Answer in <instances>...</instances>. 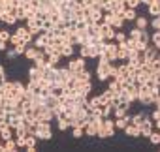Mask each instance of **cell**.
<instances>
[{
	"instance_id": "obj_25",
	"label": "cell",
	"mask_w": 160,
	"mask_h": 152,
	"mask_svg": "<svg viewBox=\"0 0 160 152\" xmlns=\"http://www.w3.org/2000/svg\"><path fill=\"white\" fill-rule=\"evenodd\" d=\"M15 135V131L10 128V126H6L4 130H0V139H2V141H8V139H12Z\"/></svg>"
},
{
	"instance_id": "obj_5",
	"label": "cell",
	"mask_w": 160,
	"mask_h": 152,
	"mask_svg": "<svg viewBox=\"0 0 160 152\" xmlns=\"http://www.w3.org/2000/svg\"><path fill=\"white\" fill-rule=\"evenodd\" d=\"M73 77V73L70 71V68L66 66V68H57V85H66L70 79Z\"/></svg>"
},
{
	"instance_id": "obj_51",
	"label": "cell",
	"mask_w": 160,
	"mask_h": 152,
	"mask_svg": "<svg viewBox=\"0 0 160 152\" xmlns=\"http://www.w3.org/2000/svg\"><path fill=\"white\" fill-rule=\"evenodd\" d=\"M23 2H28V0H17V4H19V6H21Z\"/></svg>"
},
{
	"instance_id": "obj_36",
	"label": "cell",
	"mask_w": 160,
	"mask_h": 152,
	"mask_svg": "<svg viewBox=\"0 0 160 152\" xmlns=\"http://www.w3.org/2000/svg\"><path fill=\"white\" fill-rule=\"evenodd\" d=\"M15 143L19 148H25L27 146V135H15Z\"/></svg>"
},
{
	"instance_id": "obj_24",
	"label": "cell",
	"mask_w": 160,
	"mask_h": 152,
	"mask_svg": "<svg viewBox=\"0 0 160 152\" xmlns=\"http://www.w3.org/2000/svg\"><path fill=\"white\" fill-rule=\"evenodd\" d=\"M17 148H19V146H17V143H15V137L4 141V152H15Z\"/></svg>"
},
{
	"instance_id": "obj_26",
	"label": "cell",
	"mask_w": 160,
	"mask_h": 152,
	"mask_svg": "<svg viewBox=\"0 0 160 152\" xmlns=\"http://www.w3.org/2000/svg\"><path fill=\"white\" fill-rule=\"evenodd\" d=\"M122 17H124V21H134V19L138 17V12H136L134 8H126V10L122 12Z\"/></svg>"
},
{
	"instance_id": "obj_44",
	"label": "cell",
	"mask_w": 160,
	"mask_h": 152,
	"mask_svg": "<svg viewBox=\"0 0 160 152\" xmlns=\"http://www.w3.org/2000/svg\"><path fill=\"white\" fill-rule=\"evenodd\" d=\"M4 81H8L6 79V69H4V66H0V85H2Z\"/></svg>"
},
{
	"instance_id": "obj_33",
	"label": "cell",
	"mask_w": 160,
	"mask_h": 152,
	"mask_svg": "<svg viewBox=\"0 0 160 152\" xmlns=\"http://www.w3.org/2000/svg\"><path fill=\"white\" fill-rule=\"evenodd\" d=\"M126 38H128V34H126V32L117 30V32H115V40H113V41H117V43H124V41H126Z\"/></svg>"
},
{
	"instance_id": "obj_53",
	"label": "cell",
	"mask_w": 160,
	"mask_h": 152,
	"mask_svg": "<svg viewBox=\"0 0 160 152\" xmlns=\"http://www.w3.org/2000/svg\"><path fill=\"white\" fill-rule=\"evenodd\" d=\"M158 2H160V0H158Z\"/></svg>"
},
{
	"instance_id": "obj_42",
	"label": "cell",
	"mask_w": 160,
	"mask_h": 152,
	"mask_svg": "<svg viewBox=\"0 0 160 152\" xmlns=\"http://www.w3.org/2000/svg\"><path fill=\"white\" fill-rule=\"evenodd\" d=\"M139 6H141L139 0H126V8H134V10H138Z\"/></svg>"
},
{
	"instance_id": "obj_43",
	"label": "cell",
	"mask_w": 160,
	"mask_h": 152,
	"mask_svg": "<svg viewBox=\"0 0 160 152\" xmlns=\"http://www.w3.org/2000/svg\"><path fill=\"white\" fill-rule=\"evenodd\" d=\"M6 58H8V60H13V58H17L15 47H12V49H8V51H6Z\"/></svg>"
},
{
	"instance_id": "obj_20",
	"label": "cell",
	"mask_w": 160,
	"mask_h": 152,
	"mask_svg": "<svg viewBox=\"0 0 160 152\" xmlns=\"http://www.w3.org/2000/svg\"><path fill=\"white\" fill-rule=\"evenodd\" d=\"M42 79V69L40 68H36V66H32L30 69H28V81H40Z\"/></svg>"
},
{
	"instance_id": "obj_3",
	"label": "cell",
	"mask_w": 160,
	"mask_h": 152,
	"mask_svg": "<svg viewBox=\"0 0 160 152\" xmlns=\"http://www.w3.org/2000/svg\"><path fill=\"white\" fill-rule=\"evenodd\" d=\"M115 131H117V128H115V122H113V118H104V122H102V126H100V130H98V135L96 137H100V139H108V137H113L115 135Z\"/></svg>"
},
{
	"instance_id": "obj_47",
	"label": "cell",
	"mask_w": 160,
	"mask_h": 152,
	"mask_svg": "<svg viewBox=\"0 0 160 152\" xmlns=\"http://www.w3.org/2000/svg\"><path fill=\"white\" fill-rule=\"evenodd\" d=\"M154 122V130H160V118L158 120H152Z\"/></svg>"
},
{
	"instance_id": "obj_15",
	"label": "cell",
	"mask_w": 160,
	"mask_h": 152,
	"mask_svg": "<svg viewBox=\"0 0 160 152\" xmlns=\"http://www.w3.org/2000/svg\"><path fill=\"white\" fill-rule=\"evenodd\" d=\"M128 53L130 49L124 43H119V51H117V62H126L128 60Z\"/></svg>"
},
{
	"instance_id": "obj_12",
	"label": "cell",
	"mask_w": 160,
	"mask_h": 152,
	"mask_svg": "<svg viewBox=\"0 0 160 152\" xmlns=\"http://www.w3.org/2000/svg\"><path fill=\"white\" fill-rule=\"evenodd\" d=\"M47 43H49V38H47V34L40 32L38 36H34V41H32V45H34V47H38V49H43Z\"/></svg>"
},
{
	"instance_id": "obj_37",
	"label": "cell",
	"mask_w": 160,
	"mask_h": 152,
	"mask_svg": "<svg viewBox=\"0 0 160 152\" xmlns=\"http://www.w3.org/2000/svg\"><path fill=\"white\" fill-rule=\"evenodd\" d=\"M8 43H10L12 47H15V45H19V43H23V41H21V38H19V36H17V34L13 32V34L10 36V41H8Z\"/></svg>"
},
{
	"instance_id": "obj_1",
	"label": "cell",
	"mask_w": 160,
	"mask_h": 152,
	"mask_svg": "<svg viewBox=\"0 0 160 152\" xmlns=\"http://www.w3.org/2000/svg\"><path fill=\"white\" fill-rule=\"evenodd\" d=\"M111 64H113V62H109V60H108V56H106L104 53L98 56V66H96V77H98V81H102V83L109 81Z\"/></svg>"
},
{
	"instance_id": "obj_39",
	"label": "cell",
	"mask_w": 160,
	"mask_h": 152,
	"mask_svg": "<svg viewBox=\"0 0 160 152\" xmlns=\"http://www.w3.org/2000/svg\"><path fill=\"white\" fill-rule=\"evenodd\" d=\"M149 25H151V28H152V30H160V15H158V17H152Z\"/></svg>"
},
{
	"instance_id": "obj_27",
	"label": "cell",
	"mask_w": 160,
	"mask_h": 152,
	"mask_svg": "<svg viewBox=\"0 0 160 152\" xmlns=\"http://www.w3.org/2000/svg\"><path fill=\"white\" fill-rule=\"evenodd\" d=\"M60 53H51V55H47V64L49 66H58V62H60Z\"/></svg>"
},
{
	"instance_id": "obj_30",
	"label": "cell",
	"mask_w": 160,
	"mask_h": 152,
	"mask_svg": "<svg viewBox=\"0 0 160 152\" xmlns=\"http://www.w3.org/2000/svg\"><path fill=\"white\" fill-rule=\"evenodd\" d=\"M151 43L160 51V30H154V32L151 34Z\"/></svg>"
},
{
	"instance_id": "obj_31",
	"label": "cell",
	"mask_w": 160,
	"mask_h": 152,
	"mask_svg": "<svg viewBox=\"0 0 160 152\" xmlns=\"http://www.w3.org/2000/svg\"><path fill=\"white\" fill-rule=\"evenodd\" d=\"M85 135V130L81 128V126H73L72 128V137H75V139H81Z\"/></svg>"
},
{
	"instance_id": "obj_6",
	"label": "cell",
	"mask_w": 160,
	"mask_h": 152,
	"mask_svg": "<svg viewBox=\"0 0 160 152\" xmlns=\"http://www.w3.org/2000/svg\"><path fill=\"white\" fill-rule=\"evenodd\" d=\"M68 68H70V71L75 75V73H79V71H83L87 66H85V58L83 56H77V58H70V62H68Z\"/></svg>"
},
{
	"instance_id": "obj_22",
	"label": "cell",
	"mask_w": 160,
	"mask_h": 152,
	"mask_svg": "<svg viewBox=\"0 0 160 152\" xmlns=\"http://www.w3.org/2000/svg\"><path fill=\"white\" fill-rule=\"evenodd\" d=\"M36 143H38V139H36V135H32V133H27V150L28 152H34L36 150Z\"/></svg>"
},
{
	"instance_id": "obj_9",
	"label": "cell",
	"mask_w": 160,
	"mask_h": 152,
	"mask_svg": "<svg viewBox=\"0 0 160 152\" xmlns=\"http://www.w3.org/2000/svg\"><path fill=\"white\" fill-rule=\"evenodd\" d=\"M15 34L21 38V41H23V43H27V45H32V41H34V36L30 34V30L27 28V25H25V26H17V28H15Z\"/></svg>"
},
{
	"instance_id": "obj_7",
	"label": "cell",
	"mask_w": 160,
	"mask_h": 152,
	"mask_svg": "<svg viewBox=\"0 0 160 152\" xmlns=\"http://www.w3.org/2000/svg\"><path fill=\"white\" fill-rule=\"evenodd\" d=\"M117 51H119V43L117 41H108L106 49H104V55L108 56L109 62H117Z\"/></svg>"
},
{
	"instance_id": "obj_14",
	"label": "cell",
	"mask_w": 160,
	"mask_h": 152,
	"mask_svg": "<svg viewBox=\"0 0 160 152\" xmlns=\"http://www.w3.org/2000/svg\"><path fill=\"white\" fill-rule=\"evenodd\" d=\"M130 120H132V115H128V113H126L124 116H121V118H115L113 122H115V128L122 131V130H124V128H126V126L130 124Z\"/></svg>"
},
{
	"instance_id": "obj_18",
	"label": "cell",
	"mask_w": 160,
	"mask_h": 152,
	"mask_svg": "<svg viewBox=\"0 0 160 152\" xmlns=\"http://www.w3.org/2000/svg\"><path fill=\"white\" fill-rule=\"evenodd\" d=\"M134 23H136L134 26L139 28V30H147V28H149V19H147L145 15H138V17L134 19Z\"/></svg>"
},
{
	"instance_id": "obj_41",
	"label": "cell",
	"mask_w": 160,
	"mask_h": 152,
	"mask_svg": "<svg viewBox=\"0 0 160 152\" xmlns=\"http://www.w3.org/2000/svg\"><path fill=\"white\" fill-rule=\"evenodd\" d=\"M139 34H141V30L139 28H130V32H128V38H134V40H139Z\"/></svg>"
},
{
	"instance_id": "obj_16",
	"label": "cell",
	"mask_w": 160,
	"mask_h": 152,
	"mask_svg": "<svg viewBox=\"0 0 160 152\" xmlns=\"http://www.w3.org/2000/svg\"><path fill=\"white\" fill-rule=\"evenodd\" d=\"M73 51H75V45L64 43V45L60 47V56H62V58H72V56H73Z\"/></svg>"
},
{
	"instance_id": "obj_35",
	"label": "cell",
	"mask_w": 160,
	"mask_h": 152,
	"mask_svg": "<svg viewBox=\"0 0 160 152\" xmlns=\"http://www.w3.org/2000/svg\"><path fill=\"white\" fill-rule=\"evenodd\" d=\"M113 115V107L108 103V105H102V116L104 118H108V116H111Z\"/></svg>"
},
{
	"instance_id": "obj_2",
	"label": "cell",
	"mask_w": 160,
	"mask_h": 152,
	"mask_svg": "<svg viewBox=\"0 0 160 152\" xmlns=\"http://www.w3.org/2000/svg\"><path fill=\"white\" fill-rule=\"evenodd\" d=\"M34 135H36L38 141H49L53 137L51 122H38L36 124V130H34Z\"/></svg>"
},
{
	"instance_id": "obj_13",
	"label": "cell",
	"mask_w": 160,
	"mask_h": 152,
	"mask_svg": "<svg viewBox=\"0 0 160 152\" xmlns=\"http://www.w3.org/2000/svg\"><path fill=\"white\" fill-rule=\"evenodd\" d=\"M124 17L121 15V13H113V19H111V23H109V26H113L115 30H122V26H124Z\"/></svg>"
},
{
	"instance_id": "obj_11",
	"label": "cell",
	"mask_w": 160,
	"mask_h": 152,
	"mask_svg": "<svg viewBox=\"0 0 160 152\" xmlns=\"http://www.w3.org/2000/svg\"><path fill=\"white\" fill-rule=\"evenodd\" d=\"M152 130H154V122H152V118H145V120L139 124V131H141V137H149Z\"/></svg>"
},
{
	"instance_id": "obj_50",
	"label": "cell",
	"mask_w": 160,
	"mask_h": 152,
	"mask_svg": "<svg viewBox=\"0 0 160 152\" xmlns=\"http://www.w3.org/2000/svg\"><path fill=\"white\" fill-rule=\"evenodd\" d=\"M4 13H6V10H4V8H0V19H2V15H4Z\"/></svg>"
},
{
	"instance_id": "obj_34",
	"label": "cell",
	"mask_w": 160,
	"mask_h": 152,
	"mask_svg": "<svg viewBox=\"0 0 160 152\" xmlns=\"http://www.w3.org/2000/svg\"><path fill=\"white\" fill-rule=\"evenodd\" d=\"M138 41H141V43L149 45V43H151V34H149L147 30H141V34H139V40H138Z\"/></svg>"
},
{
	"instance_id": "obj_48",
	"label": "cell",
	"mask_w": 160,
	"mask_h": 152,
	"mask_svg": "<svg viewBox=\"0 0 160 152\" xmlns=\"http://www.w3.org/2000/svg\"><path fill=\"white\" fill-rule=\"evenodd\" d=\"M141 4H145V6H149V4H152V0H139Z\"/></svg>"
},
{
	"instance_id": "obj_19",
	"label": "cell",
	"mask_w": 160,
	"mask_h": 152,
	"mask_svg": "<svg viewBox=\"0 0 160 152\" xmlns=\"http://www.w3.org/2000/svg\"><path fill=\"white\" fill-rule=\"evenodd\" d=\"M147 13L151 17H158L160 15V2H158V0H152V4L147 6Z\"/></svg>"
},
{
	"instance_id": "obj_32",
	"label": "cell",
	"mask_w": 160,
	"mask_h": 152,
	"mask_svg": "<svg viewBox=\"0 0 160 152\" xmlns=\"http://www.w3.org/2000/svg\"><path fill=\"white\" fill-rule=\"evenodd\" d=\"M73 77H77L79 81H91V73H89V71H87V68H85L83 71H79V73H75Z\"/></svg>"
},
{
	"instance_id": "obj_28",
	"label": "cell",
	"mask_w": 160,
	"mask_h": 152,
	"mask_svg": "<svg viewBox=\"0 0 160 152\" xmlns=\"http://www.w3.org/2000/svg\"><path fill=\"white\" fill-rule=\"evenodd\" d=\"M57 128H58L60 131H66V130H70L68 118H66V116H60V118H57Z\"/></svg>"
},
{
	"instance_id": "obj_38",
	"label": "cell",
	"mask_w": 160,
	"mask_h": 152,
	"mask_svg": "<svg viewBox=\"0 0 160 152\" xmlns=\"http://www.w3.org/2000/svg\"><path fill=\"white\" fill-rule=\"evenodd\" d=\"M27 43H19V45H15V53H17V56H23L25 55V51H27Z\"/></svg>"
},
{
	"instance_id": "obj_4",
	"label": "cell",
	"mask_w": 160,
	"mask_h": 152,
	"mask_svg": "<svg viewBox=\"0 0 160 152\" xmlns=\"http://www.w3.org/2000/svg\"><path fill=\"white\" fill-rule=\"evenodd\" d=\"M138 102L143 105V107H149L152 105V98H151V90L147 85H139L138 87Z\"/></svg>"
},
{
	"instance_id": "obj_10",
	"label": "cell",
	"mask_w": 160,
	"mask_h": 152,
	"mask_svg": "<svg viewBox=\"0 0 160 152\" xmlns=\"http://www.w3.org/2000/svg\"><path fill=\"white\" fill-rule=\"evenodd\" d=\"M158 49L152 45V43H149L147 47H145V51H143V58H145V62H152V60H156L158 58Z\"/></svg>"
},
{
	"instance_id": "obj_46",
	"label": "cell",
	"mask_w": 160,
	"mask_h": 152,
	"mask_svg": "<svg viewBox=\"0 0 160 152\" xmlns=\"http://www.w3.org/2000/svg\"><path fill=\"white\" fill-rule=\"evenodd\" d=\"M0 51H8V41H2V40H0Z\"/></svg>"
},
{
	"instance_id": "obj_17",
	"label": "cell",
	"mask_w": 160,
	"mask_h": 152,
	"mask_svg": "<svg viewBox=\"0 0 160 152\" xmlns=\"http://www.w3.org/2000/svg\"><path fill=\"white\" fill-rule=\"evenodd\" d=\"M122 131H124V133H126L128 137H141L139 126H136V124H132V122H130V124H128V126H126V128H124Z\"/></svg>"
},
{
	"instance_id": "obj_45",
	"label": "cell",
	"mask_w": 160,
	"mask_h": 152,
	"mask_svg": "<svg viewBox=\"0 0 160 152\" xmlns=\"http://www.w3.org/2000/svg\"><path fill=\"white\" fill-rule=\"evenodd\" d=\"M151 118H152V120H158V118H160V111H158V109L151 111Z\"/></svg>"
},
{
	"instance_id": "obj_40",
	"label": "cell",
	"mask_w": 160,
	"mask_h": 152,
	"mask_svg": "<svg viewBox=\"0 0 160 152\" xmlns=\"http://www.w3.org/2000/svg\"><path fill=\"white\" fill-rule=\"evenodd\" d=\"M10 36H12V32H10L8 28H2V30H0V40H2V41H10Z\"/></svg>"
},
{
	"instance_id": "obj_54",
	"label": "cell",
	"mask_w": 160,
	"mask_h": 152,
	"mask_svg": "<svg viewBox=\"0 0 160 152\" xmlns=\"http://www.w3.org/2000/svg\"><path fill=\"white\" fill-rule=\"evenodd\" d=\"M158 146H160V145H158Z\"/></svg>"
},
{
	"instance_id": "obj_21",
	"label": "cell",
	"mask_w": 160,
	"mask_h": 152,
	"mask_svg": "<svg viewBox=\"0 0 160 152\" xmlns=\"http://www.w3.org/2000/svg\"><path fill=\"white\" fill-rule=\"evenodd\" d=\"M38 53H40V49H38V47H34V45H28L23 56H25V58H28V60L32 62V60H34V58L38 56Z\"/></svg>"
},
{
	"instance_id": "obj_23",
	"label": "cell",
	"mask_w": 160,
	"mask_h": 152,
	"mask_svg": "<svg viewBox=\"0 0 160 152\" xmlns=\"http://www.w3.org/2000/svg\"><path fill=\"white\" fill-rule=\"evenodd\" d=\"M0 21H2L4 25H8V26H12V25H15V23H17V17H15L12 12H6V13L2 15V19H0Z\"/></svg>"
},
{
	"instance_id": "obj_52",
	"label": "cell",
	"mask_w": 160,
	"mask_h": 152,
	"mask_svg": "<svg viewBox=\"0 0 160 152\" xmlns=\"http://www.w3.org/2000/svg\"><path fill=\"white\" fill-rule=\"evenodd\" d=\"M0 8H4V0H0Z\"/></svg>"
},
{
	"instance_id": "obj_8",
	"label": "cell",
	"mask_w": 160,
	"mask_h": 152,
	"mask_svg": "<svg viewBox=\"0 0 160 152\" xmlns=\"http://www.w3.org/2000/svg\"><path fill=\"white\" fill-rule=\"evenodd\" d=\"M115 28L113 26H109V25H106V23H100V38L102 40H106V41H113L115 40Z\"/></svg>"
},
{
	"instance_id": "obj_29",
	"label": "cell",
	"mask_w": 160,
	"mask_h": 152,
	"mask_svg": "<svg viewBox=\"0 0 160 152\" xmlns=\"http://www.w3.org/2000/svg\"><path fill=\"white\" fill-rule=\"evenodd\" d=\"M147 139L151 141V145H156V146H158V145H160V131H158V130H152Z\"/></svg>"
},
{
	"instance_id": "obj_49",
	"label": "cell",
	"mask_w": 160,
	"mask_h": 152,
	"mask_svg": "<svg viewBox=\"0 0 160 152\" xmlns=\"http://www.w3.org/2000/svg\"><path fill=\"white\" fill-rule=\"evenodd\" d=\"M0 152H4V141L0 139Z\"/></svg>"
}]
</instances>
